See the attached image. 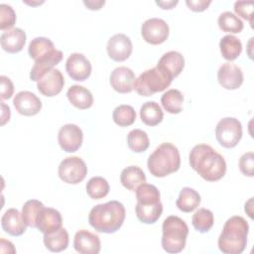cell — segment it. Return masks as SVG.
Listing matches in <instances>:
<instances>
[{"mask_svg":"<svg viewBox=\"0 0 254 254\" xmlns=\"http://www.w3.org/2000/svg\"><path fill=\"white\" fill-rule=\"evenodd\" d=\"M190 167L205 181L216 182L226 173V163L222 155L207 144L195 145L189 156Z\"/></svg>","mask_w":254,"mask_h":254,"instance_id":"1","label":"cell"},{"mask_svg":"<svg viewBox=\"0 0 254 254\" xmlns=\"http://www.w3.org/2000/svg\"><path fill=\"white\" fill-rule=\"evenodd\" d=\"M28 53L30 58L35 61L30 71V78L33 81H38L43 74L53 69L64 57L62 51L57 50L54 43L45 37L33 39L29 44Z\"/></svg>","mask_w":254,"mask_h":254,"instance_id":"2","label":"cell"},{"mask_svg":"<svg viewBox=\"0 0 254 254\" xmlns=\"http://www.w3.org/2000/svg\"><path fill=\"white\" fill-rule=\"evenodd\" d=\"M125 216L124 205L118 200H110L93 206L89 211L88 222L96 231L110 234L119 230Z\"/></svg>","mask_w":254,"mask_h":254,"instance_id":"3","label":"cell"},{"mask_svg":"<svg viewBox=\"0 0 254 254\" xmlns=\"http://www.w3.org/2000/svg\"><path fill=\"white\" fill-rule=\"evenodd\" d=\"M248 222L239 215L228 218L218 237V248L224 254H240L247 245Z\"/></svg>","mask_w":254,"mask_h":254,"instance_id":"4","label":"cell"},{"mask_svg":"<svg viewBox=\"0 0 254 254\" xmlns=\"http://www.w3.org/2000/svg\"><path fill=\"white\" fill-rule=\"evenodd\" d=\"M147 166L151 175L164 178L180 169V152L174 144L170 142L162 143L149 156Z\"/></svg>","mask_w":254,"mask_h":254,"instance_id":"5","label":"cell"},{"mask_svg":"<svg viewBox=\"0 0 254 254\" xmlns=\"http://www.w3.org/2000/svg\"><path fill=\"white\" fill-rule=\"evenodd\" d=\"M162 247L168 253H180L184 250L189 234L185 220L176 215H170L162 225Z\"/></svg>","mask_w":254,"mask_h":254,"instance_id":"6","label":"cell"},{"mask_svg":"<svg viewBox=\"0 0 254 254\" xmlns=\"http://www.w3.org/2000/svg\"><path fill=\"white\" fill-rule=\"evenodd\" d=\"M172 78L163 73L157 66L143 71L135 80L134 89L139 95L151 96L170 86Z\"/></svg>","mask_w":254,"mask_h":254,"instance_id":"7","label":"cell"},{"mask_svg":"<svg viewBox=\"0 0 254 254\" xmlns=\"http://www.w3.org/2000/svg\"><path fill=\"white\" fill-rule=\"evenodd\" d=\"M215 137L224 148H234L242 137L241 122L234 117L220 119L215 127Z\"/></svg>","mask_w":254,"mask_h":254,"instance_id":"8","label":"cell"},{"mask_svg":"<svg viewBox=\"0 0 254 254\" xmlns=\"http://www.w3.org/2000/svg\"><path fill=\"white\" fill-rule=\"evenodd\" d=\"M58 173L64 183L76 185L86 177L87 167L81 158L76 156L67 157L61 162Z\"/></svg>","mask_w":254,"mask_h":254,"instance_id":"9","label":"cell"},{"mask_svg":"<svg viewBox=\"0 0 254 254\" xmlns=\"http://www.w3.org/2000/svg\"><path fill=\"white\" fill-rule=\"evenodd\" d=\"M169 25L161 18H150L141 26V35L145 42L151 45H160L169 37Z\"/></svg>","mask_w":254,"mask_h":254,"instance_id":"10","label":"cell"},{"mask_svg":"<svg viewBox=\"0 0 254 254\" xmlns=\"http://www.w3.org/2000/svg\"><path fill=\"white\" fill-rule=\"evenodd\" d=\"M83 134L81 129L75 124H65L62 126L58 133V142L61 148L67 153L77 151L82 144Z\"/></svg>","mask_w":254,"mask_h":254,"instance_id":"11","label":"cell"},{"mask_svg":"<svg viewBox=\"0 0 254 254\" xmlns=\"http://www.w3.org/2000/svg\"><path fill=\"white\" fill-rule=\"evenodd\" d=\"M106 51L108 57L115 62H124L132 54L133 45L125 34H115L107 42Z\"/></svg>","mask_w":254,"mask_h":254,"instance_id":"12","label":"cell"},{"mask_svg":"<svg viewBox=\"0 0 254 254\" xmlns=\"http://www.w3.org/2000/svg\"><path fill=\"white\" fill-rule=\"evenodd\" d=\"M91 64L82 54H71L65 63V70L69 77L76 81H84L91 73Z\"/></svg>","mask_w":254,"mask_h":254,"instance_id":"13","label":"cell"},{"mask_svg":"<svg viewBox=\"0 0 254 254\" xmlns=\"http://www.w3.org/2000/svg\"><path fill=\"white\" fill-rule=\"evenodd\" d=\"M64 85L63 73L58 68H53L43 74L37 81L38 90L45 96L53 97L58 95Z\"/></svg>","mask_w":254,"mask_h":254,"instance_id":"14","label":"cell"},{"mask_svg":"<svg viewBox=\"0 0 254 254\" xmlns=\"http://www.w3.org/2000/svg\"><path fill=\"white\" fill-rule=\"evenodd\" d=\"M217 79L223 88L234 90L241 86L244 77L240 66L232 63H224L218 68Z\"/></svg>","mask_w":254,"mask_h":254,"instance_id":"15","label":"cell"},{"mask_svg":"<svg viewBox=\"0 0 254 254\" xmlns=\"http://www.w3.org/2000/svg\"><path fill=\"white\" fill-rule=\"evenodd\" d=\"M136 77L134 71L127 66H118L110 74L111 87L119 93H129L134 89Z\"/></svg>","mask_w":254,"mask_h":254,"instance_id":"16","label":"cell"},{"mask_svg":"<svg viewBox=\"0 0 254 254\" xmlns=\"http://www.w3.org/2000/svg\"><path fill=\"white\" fill-rule=\"evenodd\" d=\"M16 110L25 116H34L42 109L41 99L33 92L23 90L18 92L13 99Z\"/></svg>","mask_w":254,"mask_h":254,"instance_id":"17","label":"cell"},{"mask_svg":"<svg viewBox=\"0 0 254 254\" xmlns=\"http://www.w3.org/2000/svg\"><path fill=\"white\" fill-rule=\"evenodd\" d=\"M73 247L80 254H97L100 252L101 243L98 235L86 229H80L74 235Z\"/></svg>","mask_w":254,"mask_h":254,"instance_id":"18","label":"cell"},{"mask_svg":"<svg viewBox=\"0 0 254 254\" xmlns=\"http://www.w3.org/2000/svg\"><path fill=\"white\" fill-rule=\"evenodd\" d=\"M184 66V56L177 51H170L164 54L157 64V67L172 79L182 72Z\"/></svg>","mask_w":254,"mask_h":254,"instance_id":"19","label":"cell"},{"mask_svg":"<svg viewBox=\"0 0 254 254\" xmlns=\"http://www.w3.org/2000/svg\"><path fill=\"white\" fill-rule=\"evenodd\" d=\"M63 218L59 210L43 207L37 218V228L44 234L52 233L62 228Z\"/></svg>","mask_w":254,"mask_h":254,"instance_id":"20","label":"cell"},{"mask_svg":"<svg viewBox=\"0 0 254 254\" xmlns=\"http://www.w3.org/2000/svg\"><path fill=\"white\" fill-rule=\"evenodd\" d=\"M26 38V33L20 28H13L4 31L0 37L1 47L4 51L10 54L18 53L24 48Z\"/></svg>","mask_w":254,"mask_h":254,"instance_id":"21","label":"cell"},{"mask_svg":"<svg viewBox=\"0 0 254 254\" xmlns=\"http://www.w3.org/2000/svg\"><path fill=\"white\" fill-rule=\"evenodd\" d=\"M1 225L5 232L12 236H20L26 231V224L17 208L7 209L1 217Z\"/></svg>","mask_w":254,"mask_h":254,"instance_id":"22","label":"cell"},{"mask_svg":"<svg viewBox=\"0 0 254 254\" xmlns=\"http://www.w3.org/2000/svg\"><path fill=\"white\" fill-rule=\"evenodd\" d=\"M66 96L71 105L78 109H87L93 104V96L91 92L82 85H71L66 91Z\"/></svg>","mask_w":254,"mask_h":254,"instance_id":"23","label":"cell"},{"mask_svg":"<svg viewBox=\"0 0 254 254\" xmlns=\"http://www.w3.org/2000/svg\"><path fill=\"white\" fill-rule=\"evenodd\" d=\"M120 182L125 189L135 191L140 185L146 183V176L141 168L137 166H129L122 170Z\"/></svg>","mask_w":254,"mask_h":254,"instance_id":"24","label":"cell"},{"mask_svg":"<svg viewBox=\"0 0 254 254\" xmlns=\"http://www.w3.org/2000/svg\"><path fill=\"white\" fill-rule=\"evenodd\" d=\"M44 244L46 248L52 252H62L68 246V233L65 228L62 227L59 230L44 234Z\"/></svg>","mask_w":254,"mask_h":254,"instance_id":"25","label":"cell"},{"mask_svg":"<svg viewBox=\"0 0 254 254\" xmlns=\"http://www.w3.org/2000/svg\"><path fill=\"white\" fill-rule=\"evenodd\" d=\"M200 203L199 193L189 187L183 188L180 191L179 197L176 201L178 208L184 212H190L194 210Z\"/></svg>","mask_w":254,"mask_h":254,"instance_id":"26","label":"cell"},{"mask_svg":"<svg viewBox=\"0 0 254 254\" xmlns=\"http://www.w3.org/2000/svg\"><path fill=\"white\" fill-rule=\"evenodd\" d=\"M140 117L144 124L156 126L162 122L164 113L161 106L156 101H147L140 108Z\"/></svg>","mask_w":254,"mask_h":254,"instance_id":"27","label":"cell"},{"mask_svg":"<svg viewBox=\"0 0 254 254\" xmlns=\"http://www.w3.org/2000/svg\"><path fill=\"white\" fill-rule=\"evenodd\" d=\"M220 53L227 61L236 60L242 52V44L238 38L233 35H226L219 42Z\"/></svg>","mask_w":254,"mask_h":254,"instance_id":"28","label":"cell"},{"mask_svg":"<svg viewBox=\"0 0 254 254\" xmlns=\"http://www.w3.org/2000/svg\"><path fill=\"white\" fill-rule=\"evenodd\" d=\"M135 211H136L137 218L141 222L146 224H153L162 215L163 204L161 201L151 205H142V204L136 203Z\"/></svg>","mask_w":254,"mask_h":254,"instance_id":"29","label":"cell"},{"mask_svg":"<svg viewBox=\"0 0 254 254\" xmlns=\"http://www.w3.org/2000/svg\"><path fill=\"white\" fill-rule=\"evenodd\" d=\"M161 103L167 112L171 114H178L183 109L184 95L178 89H169L162 95Z\"/></svg>","mask_w":254,"mask_h":254,"instance_id":"30","label":"cell"},{"mask_svg":"<svg viewBox=\"0 0 254 254\" xmlns=\"http://www.w3.org/2000/svg\"><path fill=\"white\" fill-rule=\"evenodd\" d=\"M137 203L142 205H151L160 202V191L154 185L142 184L136 189Z\"/></svg>","mask_w":254,"mask_h":254,"instance_id":"31","label":"cell"},{"mask_svg":"<svg viewBox=\"0 0 254 254\" xmlns=\"http://www.w3.org/2000/svg\"><path fill=\"white\" fill-rule=\"evenodd\" d=\"M191 223L194 229L198 232H208L214 223L213 213L207 208H198L192 215Z\"/></svg>","mask_w":254,"mask_h":254,"instance_id":"32","label":"cell"},{"mask_svg":"<svg viewBox=\"0 0 254 254\" xmlns=\"http://www.w3.org/2000/svg\"><path fill=\"white\" fill-rule=\"evenodd\" d=\"M43 207V202L38 199H29L24 203L21 214L27 226L37 227V218Z\"/></svg>","mask_w":254,"mask_h":254,"instance_id":"33","label":"cell"},{"mask_svg":"<svg viewBox=\"0 0 254 254\" xmlns=\"http://www.w3.org/2000/svg\"><path fill=\"white\" fill-rule=\"evenodd\" d=\"M127 144L131 151L135 153H142L149 148L150 140L145 131L141 129H134L127 135Z\"/></svg>","mask_w":254,"mask_h":254,"instance_id":"34","label":"cell"},{"mask_svg":"<svg viewBox=\"0 0 254 254\" xmlns=\"http://www.w3.org/2000/svg\"><path fill=\"white\" fill-rule=\"evenodd\" d=\"M217 23L219 28L223 32H228L232 34L240 33L244 27L243 22L238 18V16L230 11L222 12L217 19Z\"/></svg>","mask_w":254,"mask_h":254,"instance_id":"35","label":"cell"},{"mask_svg":"<svg viewBox=\"0 0 254 254\" xmlns=\"http://www.w3.org/2000/svg\"><path fill=\"white\" fill-rule=\"evenodd\" d=\"M86 192L93 199H100L106 196L110 187L108 182L102 177H93L86 184Z\"/></svg>","mask_w":254,"mask_h":254,"instance_id":"36","label":"cell"},{"mask_svg":"<svg viewBox=\"0 0 254 254\" xmlns=\"http://www.w3.org/2000/svg\"><path fill=\"white\" fill-rule=\"evenodd\" d=\"M112 118L115 124L121 127L130 126L136 119V112L131 105L121 104L118 105L112 113Z\"/></svg>","mask_w":254,"mask_h":254,"instance_id":"37","label":"cell"},{"mask_svg":"<svg viewBox=\"0 0 254 254\" xmlns=\"http://www.w3.org/2000/svg\"><path fill=\"white\" fill-rule=\"evenodd\" d=\"M16 22V13L8 4H0V29L2 31L10 30Z\"/></svg>","mask_w":254,"mask_h":254,"instance_id":"38","label":"cell"},{"mask_svg":"<svg viewBox=\"0 0 254 254\" xmlns=\"http://www.w3.org/2000/svg\"><path fill=\"white\" fill-rule=\"evenodd\" d=\"M253 1H236L234 3V11L238 16H241L243 19L248 20L252 26L253 23Z\"/></svg>","mask_w":254,"mask_h":254,"instance_id":"39","label":"cell"},{"mask_svg":"<svg viewBox=\"0 0 254 254\" xmlns=\"http://www.w3.org/2000/svg\"><path fill=\"white\" fill-rule=\"evenodd\" d=\"M240 172L247 177L254 176V154L253 152L244 153L239 159Z\"/></svg>","mask_w":254,"mask_h":254,"instance_id":"40","label":"cell"},{"mask_svg":"<svg viewBox=\"0 0 254 254\" xmlns=\"http://www.w3.org/2000/svg\"><path fill=\"white\" fill-rule=\"evenodd\" d=\"M0 82H1V99L2 100L9 99L14 92V84L12 80L6 75H1Z\"/></svg>","mask_w":254,"mask_h":254,"instance_id":"41","label":"cell"},{"mask_svg":"<svg viewBox=\"0 0 254 254\" xmlns=\"http://www.w3.org/2000/svg\"><path fill=\"white\" fill-rule=\"evenodd\" d=\"M211 0H187L186 4L188 7L194 12H201L207 9Z\"/></svg>","mask_w":254,"mask_h":254,"instance_id":"42","label":"cell"},{"mask_svg":"<svg viewBox=\"0 0 254 254\" xmlns=\"http://www.w3.org/2000/svg\"><path fill=\"white\" fill-rule=\"evenodd\" d=\"M83 4L90 10H99L101 8L102 5L105 4V1L101 0V1H83Z\"/></svg>","mask_w":254,"mask_h":254,"instance_id":"43","label":"cell"},{"mask_svg":"<svg viewBox=\"0 0 254 254\" xmlns=\"http://www.w3.org/2000/svg\"><path fill=\"white\" fill-rule=\"evenodd\" d=\"M1 103H2V115H1L2 121H1V124L4 125L10 119V108L4 102H1Z\"/></svg>","mask_w":254,"mask_h":254,"instance_id":"44","label":"cell"},{"mask_svg":"<svg viewBox=\"0 0 254 254\" xmlns=\"http://www.w3.org/2000/svg\"><path fill=\"white\" fill-rule=\"evenodd\" d=\"M156 4L162 7V9H172L174 6L178 4V0L176 1H156Z\"/></svg>","mask_w":254,"mask_h":254,"instance_id":"45","label":"cell"}]
</instances>
